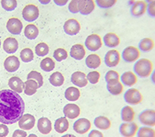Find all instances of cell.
<instances>
[{"label": "cell", "instance_id": "1", "mask_svg": "<svg viewBox=\"0 0 155 137\" xmlns=\"http://www.w3.org/2000/svg\"><path fill=\"white\" fill-rule=\"evenodd\" d=\"M25 103L19 93L11 89L0 91V122L14 124L24 114Z\"/></svg>", "mask_w": 155, "mask_h": 137}, {"label": "cell", "instance_id": "2", "mask_svg": "<svg viewBox=\"0 0 155 137\" xmlns=\"http://www.w3.org/2000/svg\"><path fill=\"white\" fill-rule=\"evenodd\" d=\"M153 70V65L152 61H149V59H139L134 64V73L136 74V76L142 79H145L150 76Z\"/></svg>", "mask_w": 155, "mask_h": 137}, {"label": "cell", "instance_id": "3", "mask_svg": "<svg viewBox=\"0 0 155 137\" xmlns=\"http://www.w3.org/2000/svg\"><path fill=\"white\" fill-rule=\"evenodd\" d=\"M124 99L130 105H138L143 101V95L136 89H129L124 94Z\"/></svg>", "mask_w": 155, "mask_h": 137}, {"label": "cell", "instance_id": "4", "mask_svg": "<svg viewBox=\"0 0 155 137\" xmlns=\"http://www.w3.org/2000/svg\"><path fill=\"white\" fill-rule=\"evenodd\" d=\"M121 57L123 59V61L126 63L136 62L140 57V51L135 46L130 45L124 49Z\"/></svg>", "mask_w": 155, "mask_h": 137}, {"label": "cell", "instance_id": "5", "mask_svg": "<svg viewBox=\"0 0 155 137\" xmlns=\"http://www.w3.org/2000/svg\"><path fill=\"white\" fill-rule=\"evenodd\" d=\"M139 121L143 126L153 127L155 126V110L145 109L139 115Z\"/></svg>", "mask_w": 155, "mask_h": 137}, {"label": "cell", "instance_id": "6", "mask_svg": "<svg viewBox=\"0 0 155 137\" xmlns=\"http://www.w3.org/2000/svg\"><path fill=\"white\" fill-rule=\"evenodd\" d=\"M22 16L25 21L32 23L39 17V9L34 4H28L22 9Z\"/></svg>", "mask_w": 155, "mask_h": 137}, {"label": "cell", "instance_id": "7", "mask_svg": "<svg viewBox=\"0 0 155 137\" xmlns=\"http://www.w3.org/2000/svg\"><path fill=\"white\" fill-rule=\"evenodd\" d=\"M138 129H139L138 125L135 122L131 121V122H123L120 126L119 131L122 136L134 137L136 135Z\"/></svg>", "mask_w": 155, "mask_h": 137}, {"label": "cell", "instance_id": "8", "mask_svg": "<svg viewBox=\"0 0 155 137\" xmlns=\"http://www.w3.org/2000/svg\"><path fill=\"white\" fill-rule=\"evenodd\" d=\"M85 45L89 51H97L102 46V41L101 36L97 34H91L86 37Z\"/></svg>", "mask_w": 155, "mask_h": 137}, {"label": "cell", "instance_id": "9", "mask_svg": "<svg viewBox=\"0 0 155 137\" xmlns=\"http://www.w3.org/2000/svg\"><path fill=\"white\" fill-rule=\"evenodd\" d=\"M64 32L68 36H76L81 31V25L77 20L71 18L65 22L63 25Z\"/></svg>", "mask_w": 155, "mask_h": 137}, {"label": "cell", "instance_id": "10", "mask_svg": "<svg viewBox=\"0 0 155 137\" xmlns=\"http://www.w3.org/2000/svg\"><path fill=\"white\" fill-rule=\"evenodd\" d=\"M120 61V54L116 50H110L104 55V64L110 68L117 66Z\"/></svg>", "mask_w": 155, "mask_h": 137}, {"label": "cell", "instance_id": "11", "mask_svg": "<svg viewBox=\"0 0 155 137\" xmlns=\"http://www.w3.org/2000/svg\"><path fill=\"white\" fill-rule=\"evenodd\" d=\"M91 128V123L86 118H80L73 124V129L77 134L83 135L87 133Z\"/></svg>", "mask_w": 155, "mask_h": 137}, {"label": "cell", "instance_id": "12", "mask_svg": "<svg viewBox=\"0 0 155 137\" xmlns=\"http://www.w3.org/2000/svg\"><path fill=\"white\" fill-rule=\"evenodd\" d=\"M147 5L148 3L144 0H138L134 2L130 8V14L134 17H142L143 15H144V13L147 11Z\"/></svg>", "mask_w": 155, "mask_h": 137}, {"label": "cell", "instance_id": "13", "mask_svg": "<svg viewBox=\"0 0 155 137\" xmlns=\"http://www.w3.org/2000/svg\"><path fill=\"white\" fill-rule=\"evenodd\" d=\"M7 30L12 35H20L23 28L22 22L16 17H12L8 21L6 25Z\"/></svg>", "mask_w": 155, "mask_h": 137}, {"label": "cell", "instance_id": "14", "mask_svg": "<svg viewBox=\"0 0 155 137\" xmlns=\"http://www.w3.org/2000/svg\"><path fill=\"white\" fill-rule=\"evenodd\" d=\"M35 122H36V120L32 115L29 113L23 114L18 121L19 128H21L23 131L32 130V128L34 127Z\"/></svg>", "mask_w": 155, "mask_h": 137}, {"label": "cell", "instance_id": "15", "mask_svg": "<svg viewBox=\"0 0 155 137\" xmlns=\"http://www.w3.org/2000/svg\"><path fill=\"white\" fill-rule=\"evenodd\" d=\"M95 7V3L94 0H80L78 9L81 15L87 16L94 11Z\"/></svg>", "mask_w": 155, "mask_h": 137}, {"label": "cell", "instance_id": "16", "mask_svg": "<svg viewBox=\"0 0 155 137\" xmlns=\"http://www.w3.org/2000/svg\"><path fill=\"white\" fill-rule=\"evenodd\" d=\"M3 66L4 69L9 72V73H13L16 72L20 67V61L18 58L14 55H10L3 62Z\"/></svg>", "mask_w": 155, "mask_h": 137}, {"label": "cell", "instance_id": "17", "mask_svg": "<svg viewBox=\"0 0 155 137\" xmlns=\"http://www.w3.org/2000/svg\"><path fill=\"white\" fill-rule=\"evenodd\" d=\"M64 116L69 119H76L80 116L81 109L75 103H68L64 107Z\"/></svg>", "mask_w": 155, "mask_h": 137}, {"label": "cell", "instance_id": "18", "mask_svg": "<svg viewBox=\"0 0 155 137\" xmlns=\"http://www.w3.org/2000/svg\"><path fill=\"white\" fill-rule=\"evenodd\" d=\"M71 81L75 86L79 87V88H83V87L86 86L88 83V80L86 79V74L81 71L74 72L71 77Z\"/></svg>", "mask_w": 155, "mask_h": 137}, {"label": "cell", "instance_id": "19", "mask_svg": "<svg viewBox=\"0 0 155 137\" xmlns=\"http://www.w3.org/2000/svg\"><path fill=\"white\" fill-rule=\"evenodd\" d=\"M104 44L105 46L109 48H115L120 43V39L117 34L114 32H109L104 36Z\"/></svg>", "mask_w": 155, "mask_h": 137}, {"label": "cell", "instance_id": "20", "mask_svg": "<svg viewBox=\"0 0 155 137\" xmlns=\"http://www.w3.org/2000/svg\"><path fill=\"white\" fill-rule=\"evenodd\" d=\"M3 48L8 54H14L18 49V42L13 37H8L3 42Z\"/></svg>", "mask_w": 155, "mask_h": 137}, {"label": "cell", "instance_id": "21", "mask_svg": "<svg viewBox=\"0 0 155 137\" xmlns=\"http://www.w3.org/2000/svg\"><path fill=\"white\" fill-rule=\"evenodd\" d=\"M70 55L74 60L81 61L86 55V50H85L84 46L81 44L73 45L71 48V51H70Z\"/></svg>", "mask_w": 155, "mask_h": 137}, {"label": "cell", "instance_id": "22", "mask_svg": "<svg viewBox=\"0 0 155 137\" xmlns=\"http://www.w3.org/2000/svg\"><path fill=\"white\" fill-rule=\"evenodd\" d=\"M121 83L123 85L127 87H132L134 84H136L138 79L135 73L132 71H126L122 73L120 76Z\"/></svg>", "mask_w": 155, "mask_h": 137}, {"label": "cell", "instance_id": "23", "mask_svg": "<svg viewBox=\"0 0 155 137\" xmlns=\"http://www.w3.org/2000/svg\"><path fill=\"white\" fill-rule=\"evenodd\" d=\"M38 129L40 133L48 135L52 130L51 121L48 117H41L38 121Z\"/></svg>", "mask_w": 155, "mask_h": 137}, {"label": "cell", "instance_id": "24", "mask_svg": "<svg viewBox=\"0 0 155 137\" xmlns=\"http://www.w3.org/2000/svg\"><path fill=\"white\" fill-rule=\"evenodd\" d=\"M107 90L109 92L114 96H118L122 93L124 89V86L120 80H113L108 82L106 85Z\"/></svg>", "mask_w": 155, "mask_h": 137}, {"label": "cell", "instance_id": "25", "mask_svg": "<svg viewBox=\"0 0 155 137\" xmlns=\"http://www.w3.org/2000/svg\"><path fill=\"white\" fill-rule=\"evenodd\" d=\"M8 86L11 89V90H13L18 93H21L24 90L25 84H24V82H22V80L20 78L13 76L10 78L9 80H8Z\"/></svg>", "mask_w": 155, "mask_h": 137}, {"label": "cell", "instance_id": "26", "mask_svg": "<svg viewBox=\"0 0 155 137\" xmlns=\"http://www.w3.org/2000/svg\"><path fill=\"white\" fill-rule=\"evenodd\" d=\"M121 119L124 122H131L134 120L135 112L132 107L130 106H124L123 108L121 109Z\"/></svg>", "mask_w": 155, "mask_h": 137}, {"label": "cell", "instance_id": "27", "mask_svg": "<svg viewBox=\"0 0 155 137\" xmlns=\"http://www.w3.org/2000/svg\"><path fill=\"white\" fill-rule=\"evenodd\" d=\"M68 128H69V121L66 117L58 118L57 121H55L54 129L57 133L62 134L68 130Z\"/></svg>", "mask_w": 155, "mask_h": 137}, {"label": "cell", "instance_id": "28", "mask_svg": "<svg viewBox=\"0 0 155 137\" xmlns=\"http://www.w3.org/2000/svg\"><path fill=\"white\" fill-rule=\"evenodd\" d=\"M94 124L95 127H97L100 130H108L111 126V121L110 119L104 116H99L94 120Z\"/></svg>", "mask_w": 155, "mask_h": 137}, {"label": "cell", "instance_id": "29", "mask_svg": "<svg viewBox=\"0 0 155 137\" xmlns=\"http://www.w3.org/2000/svg\"><path fill=\"white\" fill-rule=\"evenodd\" d=\"M39 35V29L34 24H28L24 28V36L28 40H35Z\"/></svg>", "mask_w": 155, "mask_h": 137}, {"label": "cell", "instance_id": "30", "mask_svg": "<svg viewBox=\"0 0 155 137\" xmlns=\"http://www.w3.org/2000/svg\"><path fill=\"white\" fill-rule=\"evenodd\" d=\"M101 64V60L98 54H91L88 55L86 59V64L89 69H97Z\"/></svg>", "mask_w": 155, "mask_h": 137}, {"label": "cell", "instance_id": "31", "mask_svg": "<svg viewBox=\"0 0 155 137\" xmlns=\"http://www.w3.org/2000/svg\"><path fill=\"white\" fill-rule=\"evenodd\" d=\"M25 87H24V93L28 96H32L36 93L39 89L38 83L33 79H27L26 82H24Z\"/></svg>", "mask_w": 155, "mask_h": 137}, {"label": "cell", "instance_id": "32", "mask_svg": "<svg viewBox=\"0 0 155 137\" xmlns=\"http://www.w3.org/2000/svg\"><path fill=\"white\" fill-rule=\"evenodd\" d=\"M81 92L76 87H69L65 91V98L70 102H75L80 98Z\"/></svg>", "mask_w": 155, "mask_h": 137}, {"label": "cell", "instance_id": "33", "mask_svg": "<svg viewBox=\"0 0 155 137\" xmlns=\"http://www.w3.org/2000/svg\"><path fill=\"white\" fill-rule=\"evenodd\" d=\"M154 47V42L153 40L149 37L143 38L139 42V50L143 52H149Z\"/></svg>", "mask_w": 155, "mask_h": 137}, {"label": "cell", "instance_id": "34", "mask_svg": "<svg viewBox=\"0 0 155 137\" xmlns=\"http://www.w3.org/2000/svg\"><path fill=\"white\" fill-rule=\"evenodd\" d=\"M65 78L60 72H55L49 77V82L54 87H61L63 85Z\"/></svg>", "mask_w": 155, "mask_h": 137}, {"label": "cell", "instance_id": "35", "mask_svg": "<svg viewBox=\"0 0 155 137\" xmlns=\"http://www.w3.org/2000/svg\"><path fill=\"white\" fill-rule=\"evenodd\" d=\"M55 62L51 58H44L40 63V68L45 72H51L55 69Z\"/></svg>", "mask_w": 155, "mask_h": 137}, {"label": "cell", "instance_id": "36", "mask_svg": "<svg viewBox=\"0 0 155 137\" xmlns=\"http://www.w3.org/2000/svg\"><path fill=\"white\" fill-rule=\"evenodd\" d=\"M20 58L22 62L24 63H29L33 61L34 59V53L30 48H24L20 52Z\"/></svg>", "mask_w": 155, "mask_h": 137}, {"label": "cell", "instance_id": "37", "mask_svg": "<svg viewBox=\"0 0 155 137\" xmlns=\"http://www.w3.org/2000/svg\"><path fill=\"white\" fill-rule=\"evenodd\" d=\"M136 135L137 137H155V130L144 126L138 129Z\"/></svg>", "mask_w": 155, "mask_h": 137}, {"label": "cell", "instance_id": "38", "mask_svg": "<svg viewBox=\"0 0 155 137\" xmlns=\"http://www.w3.org/2000/svg\"><path fill=\"white\" fill-rule=\"evenodd\" d=\"M35 53L38 54L40 57H43L48 55L49 53V46L46 43L41 42L36 45L35 47Z\"/></svg>", "mask_w": 155, "mask_h": 137}, {"label": "cell", "instance_id": "39", "mask_svg": "<svg viewBox=\"0 0 155 137\" xmlns=\"http://www.w3.org/2000/svg\"><path fill=\"white\" fill-rule=\"evenodd\" d=\"M1 6L8 12H12L18 7L17 0H1Z\"/></svg>", "mask_w": 155, "mask_h": 137}, {"label": "cell", "instance_id": "40", "mask_svg": "<svg viewBox=\"0 0 155 137\" xmlns=\"http://www.w3.org/2000/svg\"><path fill=\"white\" fill-rule=\"evenodd\" d=\"M27 79H33L35 80L39 85V88H41L43 85V77L41 75V73H40L38 71L32 70L30 73L28 74L27 76Z\"/></svg>", "mask_w": 155, "mask_h": 137}, {"label": "cell", "instance_id": "41", "mask_svg": "<svg viewBox=\"0 0 155 137\" xmlns=\"http://www.w3.org/2000/svg\"><path fill=\"white\" fill-rule=\"evenodd\" d=\"M53 57L57 62H61V61L66 60L68 57V53L63 48H58V49L54 51Z\"/></svg>", "mask_w": 155, "mask_h": 137}, {"label": "cell", "instance_id": "42", "mask_svg": "<svg viewBox=\"0 0 155 137\" xmlns=\"http://www.w3.org/2000/svg\"><path fill=\"white\" fill-rule=\"evenodd\" d=\"M116 3H117V0H95L96 5L103 9L110 8L111 7L114 6Z\"/></svg>", "mask_w": 155, "mask_h": 137}, {"label": "cell", "instance_id": "43", "mask_svg": "<svg viewBox=\"0 0 155 137\" xmlns=\"http://www.w3.org/2000/svg\"><path fill=\"white\" fill-rule=\"evenodd\" d=\"M101 78V74L97 71H91L86 75V79L88 80V83H91V84H96L98 83Z\"/></svg>", "mask_w": 155, "mask_h": 137}, {"label": "cell", "instance_id": "44", "mask_svg": "<svg viewBox=\"0 0 155 137\" xmlns=\"http://www.w3.org/2000/svg\"><path fill=\"white\" fill-rule=\"evenodd\" d=\"M104 79L107 83L110 81H113V80H120V74L114 70H109L107 73H105Z\"/></svg>", "mask_w": 155, "mask_h": 137}, {"label": "cell", "instance_id": "45", "mask_svg": "<svg viewBox=\"0 0 155 137\" xmlns=\"http://www.w3.org/2000/svg\"><path fill=\"white\" fill-rule=\"evenodd\" d=\"M80 0H71L68 5V10L70 13L76 14V13H79V9H78V4H79Z\"/></svg>", "mask_w": 155, "mask_h": 137}, {"label": "cell", "instance_id": "46", "mask_svg": "<svg viewBox=\"0 0 155 137\" xmlns=\"http://www.w3.org/2000/svg\"><path fill=\"white\" fill-rule=\"evenodd\" d=\"M147 13L150 17L155 18V2H151L147 5Z\"/></svg>", "mask_w": 155, "mask_h": 137}, {"label": "cell", "instance_id": "47", "mask_svg": "<svg viewBox=\"0 0 155 137\" xmlns=\"http://www.w3.org/2000/svg\"><path fill=\"white\" fill-rule=\"evenodd\" d=\"M9 130L5 124H0V137H6L8 135Z\"/></svg>", "mask_w": 155, "mask_h": 137}, {"label": "cell", "instance_id": "48", "mask_svg": "<svg viewBox=\"0 0 155 137\" xmlns=\"http://www.w3.org/2000/svg\"><path fill=\"white\" fill-rule=\"evenodd\" d=\"M28 134L25 131H23L22 129H18L14 131L13 134V137H27Z\"/></svg>", "mask_w": 155, "mask_h": 137}, {"label": "cell", "instance_id": "49", "mask_svg": "<svg viewBox=\"0 0 155 137\" xmlns=\"http://www.w3.org/2000/svg\"><path fill=\"white\" fill-rule=\"evenodd\" d=\"M88 137H104V135L102 134L101 132L97 130H92L91 132L89 133Z\"/></svg>", "mask_w": 155, "mask_h": 137}, {"label": "cell", "instance_id": "50", "mask_svg": "<svg viewBox=\"0 0 155 137\" xmlns=\"http://www.w3.org/2000/svg\"><path fill=\"white\" fill-rule=\"evenodd\" d=\"M53 1L56 5L60 7L65 6V5L69 2V0H53Z\"/></svg>", "mask_w": 155, "mask_h": 137}, {"label": "cell", "instance_id": "51", "mask_svg": "<svg viewBox=\"0 0 155 137\" xmlns=\"http://www.w3.org/2000/svg\"><path fill=\"white\" fill-rule=\"evenodd\" d=\"M150 78H151L152 83H153V84H155V69L153 70L152 73H151V75H150Z\"/></svg>", "mask_w": 155, "mask_h": 137}, {"label": "cell", "instance_id": "52", "mask_svg": "<svg viewBox=\"0 0 155 137\" xmlns=\"http://www.w3.org/2000/svg\"><path fill=\"white\" fill-rule=\"evenodd\" d=\"M38 1H39V3L43 4V5H48V3H51V0H38Z\"/></svg>", "mask_w": 155, "mask_h": 137}, {"label": "cell", "instance_id": "53", "mask_svg": "<svg viewBox=\"0 0 155 137\" xmlns=\"http://www.w3.org/2000/svg\"><path fill=\"white\" fill-rule=\"evenodd\" d=\"M61 137H76V135H74L67 134V135H62Z\"/></svg>", "mask_w": 155, "mask_h": 137}, {"label": "cell", "instance_id": "54", "mask_svg": "<svg viewBox=\"0 0 155 137\" xmlns=\"http://www.w3.org/2000/svg\"><path fill=\"white\" fill-rule=\"evenodd\" d=\"M146 3H151V2H155V0H144Z\"/></svg>", "mask_w": 155, "mask_h": 137}, {"label": "cell", "instance_id": "55", "mask_svg": "<svg viewBox=\"0 0 155 137\" xmlns=\"http://www.w3.org/2000/svg\"><path fill=\"white\" fill-rule=\"evenodd\" d=\"M28 137H38V135H35V134H30Z\"/></svg>", "mask_w": 155, "mask_h": 137}, {"label": "cell", "instance_id": "56", "mask_svg": "<svg viewBox=\"0 0 155 137\" xmlns=\"http://www.w3.org/2000/svg\"><path fill=\"white\" fill-rule=\"evenodd\" d=\"M0 48H1V41H0Z\"/></svg>", "mask_w": 155, "mask_h": 137}]
</instances>
